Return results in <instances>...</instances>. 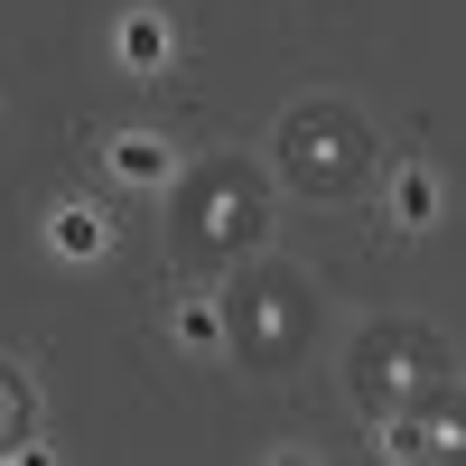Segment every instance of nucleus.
I'll use <instances>...</instances> for the list:
<instances>
[{
    "label": "nucleus",
    "instance_id": "1",
    "mask_svg": "<svg viewBox=\"0 0 466 466\" xmlns=\"http://www.w3.org/2000/svg\"><path fill=\"white\" fill-rule=\"evenodd\" d=\"M280 168L308 187V197H355L373 177V140L345 103H299L280 122Z\"/></svg>",
    "mask_w": 466,
    "mask_h": 466
},
{
    "label": "nucleus",
    "instance_id": "2",
    "mask_svg": "<svg viewBox=\"0 0 466 466\" xmlns=\"http://www.w3.org/2000/svg\"><path fill=\"white\" fill-rule=\"evenodd\" d=\"M308 327H318V289H308L299 270H261L252 289L224 299V345L252 355L261 373H280L299 345H308Z\"/></svg>",
    "mask_w": 466,
    "mask_h": 466
},
{
    "label": "nucleus",
    "instance_id": "3",
    "mask_svg": "<svg viewBox=\"0 0 466 466\" xmlns=\"http://www.w3.org/2000/svg\"><path fill=\"white\" fill-rule=\"evenodd\" d=\"M187 252H243V243H261V187L233 168V159H215V168H197V187H187Z\"/></svg>",
    "mask_w": 466,
    "mask_h": 466
},
{
    "label": "nucleus",
    "instance_id": "4",
    "mask_svg": "<svg viewBox=\"0 0 466 466\" xmlns=\"http://www.w3.org/2000/svg\"><path fill=\"white\" fill-rule=\"evenodd\" d=\"M439 206H448V187H439V168H420V159H401L392 177H382V215H392L401 233H430V224H439Z\"/></svg>",
    "mask_w": 466,
    "mask_h": 466
},
{
    "label": "nucleus",
    "instance_id": "5",
    "mask_svg": "<svg viewBox=\"0 0 466 466\" xmlns=\"http://www.w3.org/2000/svg\"><path fill=\"white\" fill-rule=\"evenodd\" d=\"M47 252H56V261H103V252H112V215L85 206V197L47 206Z\"/></svg>",
    "mask_w": 466,
    "mask_h": 466
},
{
    "label": "nucleus",
    "instance_id": "6",
    "mask_svg": "<svg viewBox=\"0 0 466 466\" xmlns=\"http://www.w3.org/2000/svg\"><path fill=\"white\" fill-rule=\"evenodd\" d=\"M112 56H122L131 75H168V56H177V28H168L159 10H131L122 28H112Z\"/></svg>",
    "mask_w": 466,
    "mask_h": 466
},
{
    "label": "nucleus",
    "instance_id": "7",
    "mask_svg": "<svg viewBox=\"0 0 466 466\" xmlns=\"http://www.w3.org/2000/svg\"><path fill=\"white\" fill-rule=\"evenodd\" d=\"M103 159H112V177H122V187H168V177H177V149H168L159 131H122Z\"/></svg>",
    "mask_w": 466,
    "mask_h": 466
},
{
    "label": "nucleus",
    "instance_id": "8",
    "mask_svg": "<svg viewBox=\"0 0 466 466\" xmlns=\"http://www.w3.org/2000/svg\"><path fill=\"white\" fill-rule=\"evenodd\" d=\"M168 336H177V355H224V299H177Z\"/></svg>",
    "mask_w": 466,
    "mask_h": 466
},
{
    "label": "nucleus",
    "instance_id": "9",
    "mask_svg": "<svg viewBox=\"0 0 466 466\" xmlns=\"http://www.w3.org/2000/svg\"><path fill=\"white\" fill-rule=\"evenodd\" d=\"M28 420H37V401H28V382L0 364V457H28Z\"/></svg>",
    "mask_w": 466,
    "mask_h": 466
},
{
    "label": "nucleus",
    "instance_id": "10",
    "mask_svg": "<svg viewBox=\"0 0 466 466\" xmlns=\"http://www.w3.org/2000/svg\"><path fill=\"white\" fill-rule=\"evenodd\" d=\"M420 420H430L439 448H466V392H457V382H448V410H420Z\"/></svg>",
    "mask_w": 466,
    "mask_h": 466
}]
</instances>
